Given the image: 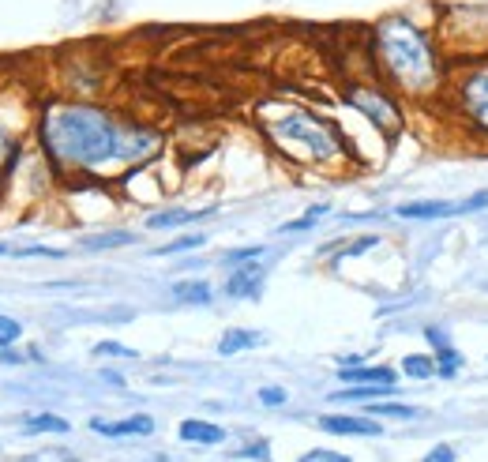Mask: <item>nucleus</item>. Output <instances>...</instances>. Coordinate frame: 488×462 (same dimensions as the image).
<instances>
[{
	"label": "nucleus",
	"mask_w": 488,
	"mask_h": 462,
	"mask_svg": "<svg viewBox=\"0 0 488 462\" xmlns=\"http://www.w3.org/2000/svg\"><path fill=\"white\" fill-rule=\"evenodd\" d=\"M0 252H4V244H0Z\"/></svg>",
	"instance_id": "7c9ffc66"
},
{
	"label": "nucleus",
	"mask_w": 488,
	"mask_h": 462,
	"mask_svg": "<svg viewBox=\"0 0 488 462\" xmlns=\"http://www.w3.org/2000/svg\"><path fill=\"white\" fill-rule=\"evenodd\" d=\"M428 342L436 346V372L443 380H454L458 376V369H462V354L451 346V338H447V331H439V327H428Z\"/></svg>",
	"instance_id": "1a4fd4ad"
},
{
	"label": "nucleus",
	"mask_w": 488,
	"mask_h": 462,
	"mask_svg": "<svg viewBox=\"0 0 488 462\" xmlns=\"http://www.w3.org/2000/svg\"><path fill=\"white\" fill-rule=\"evenodd\" d=\"M45 143L60 162L94 170L113 158H147L158 147L154 135L117 128V121L91 106H60L45 117Z\"/></svg>",
	"instance_id": "f257e3e1"
},
{
	"label": "nucleus",
	"mask_w": 488,
	"mask_h": 462,
	"mask_svg": "<svg viewBox=\"0 0 488 462\" xmlns=\"http://www.w3.org/2000/svg\"><path fill=\"white\" fill-rule=\"evenodd\" d=\"M368 417H395V421H413V417H421L413 406H402V402H375V406H368Z\"/></svg>",
	"instance_id": "4468645a"
},
{
	"label": "nucleus",
	"mask_w": 488,
	"mask_h": 462,
	"mask_svg": "<svg viewBox=\"0 0 488 462\" xmlns=\"http://www.w3.org/2000/svg\"><path fill=\"white\" fill-rule=\"evenodd\" d=\"M135 241V233H124V229H117V233H98V237H86V249H121V244H132Z\"/></svg>",
	"instance_id": "6ab92c4d"
},
{
	"label": "nucleus",
	"mask_w": 488,
	"mask_h": 462,
	"mask_svg": "<svg viewBox=\"0 0 488 462\" xmlns=\"http://www.w3.org/2000/svg\"><path fill=\"white\" fill-rule=\"evenodd\" d=\"M68 421L57 417V413H34V417H27V432H68Z\"/></svg>",
	"instance_id": "a211bd4d"
},
{
	"label": "nucleus",
	"mask_w": 488,
	"mask_h": 462,
	"mask_svg": "<svg viewBox=\"0 0 488 462\" xmlns=\"http://www.w3.org/2000/svg\"><path fill=\"white\" fill-rule=\"evenodd\" d=\"M12 338H19V323L0 316V342H12Z\"/></svg>",
	"instance_id": "c85d7f7f"
},
{
	"label": "nucleus",
	"mask_w": 488,
	"mask_h": 462,
	"mask_svg": "<svg viewBox=\"0 0 488 462\" xmlns=\"http://www.w3.org/2000/svg\"><path fill=\"white\" fill-rule=\"evenodd\" d=\"M319 428L338 436H383V425L375 417H338V413H327L319 417Z\"/></svg>",
	"instance_id": "0eeeda50"
},
{
	"label": "nucleus",
	"mask_w": 488,
	"mask_h": 462,
	"mask_svg": "<svg viewBox=\"0 0 488 462\" xmlns=\"http://www.w3.org/2000/svg\"><path fill=\"white\" fill-rule=\"evenodd\" d=\"M338 380L346 387H395L398 372L391 365H375V369H342Z\"/></svg>",
	"instance_id": "6e6552de"
},
{
	"label": "nucleus",
	"mask_w": 488,
	"mask_h": 462,
	"mask_svg": "<svg viewBox=\"0 0 488 462\" xmlns=\"http://www.w3.org/2000/svg\"><path fill=\"white\" fill-rule=\"evenodd\" d=\"M91 428H94V432H102V436H150V432H154V421H150L147 413H135V417H124V421L94 417Z\"/></svg>",
	"instance_id": "9d476101"
},
{
	"label": "nucleus",
	"mask_w": 488,
	"mask_h": 462,
	"mask_svg": "<svg viewBox=\"0 0 488 462\" xmlns=\"http://www.w3.org/2000/svg\"><path fill=\"white\" fill-rule=\"evenodd\" d=\"M203 214H211V211H162L150 218V229H170V226H181V222H196Z\"/></svg>",
	"instance_id": "f3484780"
},
{
	"label": "nucleus",
	"mask_w": 488,
	"mask_h": 462,
	"mask_svg": "<svg viewBox=\"0 0 488 462\" xmlns=\"http://www.w3.org/2000/svg\"><path fill=\"white\" fill-rule=\"evenodd\" d=\"M203 244V233H188V237H177L173 244H165V249H158V256H173V252H184V249H199Z\"/></svg>",
	"instance_id": "412c9836"
},
{
	"label": "nucleus",
	"mask_w": 488,
	"mask_h": 462,
	"mask_svg": "<svg viewBox=\"0 0 488 462\" xmlns=\"http://www.w3.org/2000/svg\"><path fill=\"white\" fill-rule=\"evenodd\" d=\"M259 342H263V334H255V331H226L218 342V354H241V349H252Z\"/></svg>",
	"instance_id": "ddd939ff"
},
{
	"label": "nucleus",
	"mask_w": 488,
	"mask_h": 462,
	"mask_svg": "<svg viewBox=\"0 0 488 462\" xmlns=\"http://www.w3.org/2000/svg\"><path fill=\"white\" fill-rule=\"evenodd\" d=\"M278 147H286L290 154L297 158H308V162H327V158H334L342 150V143L334 139V132L327 128L323 121H316L312 113H290L282 117V121L270 128Z\"/></svg>",
	"instance_id": "7ed1b4c3"
},
{
	"label": "nucleus",
	"mask_w": 488,
	"mask_h": 462,
	"mask_svg": "<svg viewBox=\"0 0 488 462\" xmlns=\"http://www.w3.org/2000/svg\"><path fill=\"white\" fill-rule=\"evenodd\" d=\"M301 462H353V459H349V455H342V451L316 448V451H308V455H301Z\"/></svg>",
	"instance_id": "4be33fe9"
},
{
	"label": "nucleus",
	"mask_w": 488,
	"mask_h": 462,
	"mask_svg": "<svg viewBox=\"0 0 488 462\" xmlns=\"http://www.w3.org/2000/svg\"><path fill=\"white\" fill-rule=\"evenodd\" d=\"M181 440H188V443H203V448H214V443L226 440V432H222L218 425H211V421L188 417V421H181Z\"/></svg>",
	"instance_id": "9b49d317"
},
{
	"label": "nucleus",
	"mask_w": 488,
	"mask_h": 462,
	"mask_svg": "<svg viewBox=\"0 0 488 462\" xmlns=\"http://www.w3.org/2000/svg\"><path fill=\"white\" fill-rule=\"evenodd\" d=\"M425 462H454V448L451 443H439V448H432L425 455Z\"/></svg>",
	"instance_id": "393cba45"
},
{
	"label": "nucleus",
	"mask_w": 488,
	"mask_h": 462,
	"mask_svg": "<svg viewBox=\"0 0 488 462\" xmlns=\"http://www.w3.org/2000/svg\"><path fill=\"white\" fill-rule=\"evenodd\" d=\"M255 256H263V249H237L226 256V267H248Z\"/></svg>",
	"instance_id": "5701e85b"
},
{
	"label": "nucleus",
	"mask_w": 488,
	"mask_h": 462,
	"mask_svg": "<svg viewBox=\"0 0 488 462\" xmlns=\"http://www.w3.org/2000/svg\"><path fill=\"white\" fill-rule=\"evenodd\" d=\"M259 282H263V270L255 264H248L244 270H237V275L229 278L226 293L229 297H255V293H259Z\"/></svg>",
	"instance_id": "f8f14e48"
},
{
	"label": "nucleus",
	"mask_w": 488,
	"mask_h": 462,
	"mask_svg": "<svg viewBox=\"0 0 488 462\" xmlns=\"http://www.w3.org/2000/svg\"><path fill=\"white\" fill-rule=\"evenodd\" d=\"M349 102H353L380 132H387V135L402 132V124H406L402 106H398L391 94H383L380 86H353V91H349Z\"/></svg>",
	"instance_id": "39448f33"
},
{
	"label": "nucleus",
	"mask_w": 488,
	"mask_h": 462,
	"mask_svg": "<svg viewBox=\"0 0 488 462\" xmlns=\"http://www.w3.org/2000/svg\"><path fill=\"white\" fill-rule=\"evenodd\" d=\"M98 354H113V357H135V349L121 346V342H102V346H98Z\"/></svg>",
	"instance_id": "cd10ccee"
},
{
	"label": "nucleus",
	"mask_w": 488,
	"mask_h": 462,
	"mask_svg": "<svg viewBox=\"0 0 488 462\" xmlns=\"http://www.w3.org/2000/svg\"><path fill=\"white\" fill-rule=\"evenodd\" d=\"M451 91H454V109L466 117V124L488 135V68L458 76Z\"/></svg>",
	"instance_id": "20e7f679"
},
{
	"label": "nucleus",
	"mask_w": 488,
	"mask_h": 462,
	"mask_svg": "<svg viewBox=\"0 0 488 462\" xmlns=\"http://www.w3.org/2000/svg\"><path fill=\"white\" fill-rule=\"evenodd\" d=\"M380 244V237H361V241H353L346 249V256H361V252H368V249H375Z\"/></svg>",
	"instance_id": "bb28decb"
},
{
	"label": "nucleus",
	"mask_w": 488,
	"mask_h": 462,
	"mask_svg": "<svg viewBox=\"0 0 488 462\" xmlns=\"http://www.w3.org/2000/svg\"><path fill=\"white\" fill-rule=\"evenodd\" d=\"M241 455L244 459H267V443H263V440L259 443H248V448H241Z\"/></svg>",
	"instance_id": "c756f323"
},
{
	"label": "nucleus",
	"mask_w": 488,
	"mask_h": 462,
	"mask_svg": "<svg viewBox=\"0 0 488 462\" xmlns=\"http://www.w3.org/2000/svg\"><path fill=\"white\" fill-rule=\"evenodd\" d=\"M481 207H488V192H477L474 199H458V203H451V199H417V203L395 207V214L413 222H428V218H451V214H474Z\"/></svg>",
	"instance_id": "423d86ee"
},
{
	"label": "nucleus",
	"mask_w": 488,
	"mask_h": 462,
	"mask_svg": "<svg viewBox=\"0 0 488 462\" xmlns=\"http://www.w3.org/2000/svg\"><path fill=\"white\" fill-rule=\"evenodd\" d=\"M173 297L188 301V305H207L211 301V286L207 282H177L173 286Z\"/></svg>",
	"instance_id": "2eb2a0df"
},
{
	"label": "nucleus",
	"mask_w": 488,
	"mask_h": 462,
	"mask_svg": "<svg viewBox=\"0 0 488 462\" xmlns=\"http://www.w3.org/2000/svg\"><path fill=\"white\" fill-rule=\"evenodd\" d=\"M372 57L380 65L383 79L398 86L402 94L425 98L443 86V49L410 19V15H391L372 34Z\"/></svg>",
	"instance_id": "f03ea898"
},
{
	"label": "nucleus",
	"mask_w": 488,
	"mask_h": 462,
	"mask_svg": "<svg viewBox=\"0 0 488 462\" xmlns=\"http://www.w3.org/2000/svg\"><path fill=\"white\" fill-rule=\"evenodd\" d=\"M323 214H327V203H316V207H312V211L305 214V218H297V222H286V226H278V233H301V229H308L312 222H316V218H323Z\"/></svg>",
	"instance_id": "aec40b11"
},
{
	"label": "nucleus",
	"mask_w": 488,
	"mask_h": 462,
	"mask_svg": "<svg viewBox=\"0 0 488 462\" xmlns=\"http://www.w3.org/2000/svg\"><path fill=\"white\" fill-rule=\"evenodd\" d=\"M402 372H406V376H413V380H432V376H436V361L425 357V354H410L402 361Z\"/></svg>",
	"instance_id": "dca6fc26"
},
{
	"label": "nucleus",
	"mask_w": 488,
	"mask_h": 462,
	"mask_svg": "<svg viewBox=\"0 0 488 462\" xmlns=\"http://www.w3.org/2000/svg\"><path fill=\"white\" fill-rule=\"evenodd\" d=\"M27 462H79V459L68 455V451H60V448H49V451H38V455H30Z\"/></svg>",
	"instance_id": "b1692460"
},
{
	"label": "nucleus",
	"mask_w": 488,
	"mask_h": 462,
	"mask_svg": "<svg viewBox=\"0 0 488 462\" xmlns=\"http://www.w3.org/2000/svg\"><path fill=\"white\" fill-rule=\"evenodd\" d=\"M259 402H263V406H282V402H286V391H282V387H263V391H259Z\"/></svg>",
	"instance_id": "a878e982"
}]
</instances>
